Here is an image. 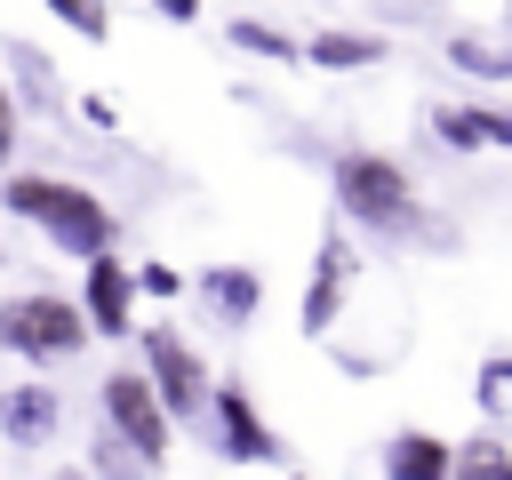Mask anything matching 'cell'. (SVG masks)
<instances>
[{
    "label": "cell",
    "mask_w": 512,
    "mask_h": 480,
    "mask_svg": "<svg viewBox=\"0 0 512 480\" xmlns=\"http://www.w3.org/2000/svg\"><path fill=\"white\" fill-rule=\"evenodd\" d=\"M328 192H336V216L352 232H376V240H440L432 216H424V184L376 152V144H344L328 160Z\"/></svg>",
    "instance_id": "cell-1"
},
{
    "label": "cell",
    "mask_w": 512,
    "mask_h": 480,
    "mask_svg": "<svg viewBox=\"0 0 512 480\" xmlns=\"http://www.w3.org/2000/svg\"><path fill=\"white\" fill-rule=\"evenodd\" d=\"M0 208L24 216L32 232H48V248H64V256H80V264H96V256L120 248V208H112L104 192L72 184V176H32V168H16V176L0 184Z\"/></svg>",
    "instance_id": "cell-2"
},
{
    "label": "cell",
    "mask_w": 512,
    "mask_h": 480,
    "mask_svg": "<svg viewBox=\"0 0 512 480\" xmlns=\"http://www.w3.org/2000/svg\"><path fill=\"white\" fill-rule=\"evenodd\" d=\"M96 344L88 328V304L80 296H56V288H24V296H0V352L24 360V368H64Z\"/></svg>",
    "instance_id": "cell-3"
},
{
    "label": "cell",
    "mask_w": 512,
    "mask_h": 480,
    "mask_svg": "<svg viewBox=\"0 0 512 480\" xmlns=\"http://www.w3.org/2000/svg\"><path fill=\"white\" fill-rule=\"evenodd\" d=\"M96 408H104V424L160 472L168 456H176V416H168V400H160V384L144 376V360H120V368H104V384H96Z\"/></svg>",
    "instance_id": "cell-4"
},
{
    "label": "cell",
    "mask_w": 512,
    "mask_h": 480,
    "mask_svg": "<svg viewBox=\"0 0 512 480\" xmlns=\"http://www.w3.org/2000/svg\"><path fill=\"white\" fill-rule=\"evenodd\" d=\"M360 248H352V224L336 216V224H320V240H312V280H304V304H296V328L312 336V344H328L336 336V320L352 312V296H360Z\"/></svg>",
    "instance_id": "cell-5"
},
{
    "label": "cell",
    "mask_w": 512,
    "mask_h": 480,
    "mask_svg": "<svg viewBox=\"0 0 512 480\" xmlns=\"http://www.w3.org/2000/svg\"><path fill=\"white\" fill-rule=\"evenodd\" d=\"M136 360H144V376L160 384V400H168V416H176V424H208L216 368L192 352V336H184V328H168V320L136 328Z\"/></svg>",
    "instance_id": "cell-6"
},
{
    "label": "cell",
    "mask_w": 512,
    "mask_h": 480,
    "mask_svg": "<svg viewBox=\"0 0 512 480\" xmlns=\"http://www.w3.org/2000/svg\"><path fill=\"white\" fill-rule=\"evenodd\" d=\"M208 440H216V456H224V464H280V456H288V448H280V432L264 424L256 392H248L240 376H216V400H208Z\"/></svg>",
    "instance_id": "cell-7"
},
{
    "label": "cell",
    "mask_w": 512,
    "mask_h": 480,
    "mask_svg": "<svg viewBox=\"0 0 512 480\" xmlns=\"http://www.w3.org/2000/svg\"><path fill=\"white\" fill-rule=\"evenodd\" d=\"M136 264L112 248V256H96L88 272H80V304H88V328L104 336V344H128L136 336Z\"/></svg>",
    "instance_id": "cell-8"
},
{
    "label": "cell",
    "mask_w": 512,
    "mask_h": 480,
    "mask_svg": "<svg viewBox=\"0 0 512 480\" xmlns=\"http://www.w3.org/2000/svg\"><path fill=\"white\" fill-rule=\"evenodd\" d=\"M64 432V392L48 376H24V384H0V440L8 448H48Z\"/></svg>",
    "instance_id": "cell-9"
},
{
    "label": "cell",
    "mask_w": 512,
    "mask_h": 480,
    "mask_svg": "<svg viewBox=\"0 0 512 480\" xmlns=\"http://www.w3.org/2000/svg\"><path fill=\"white\" fill-rule=\"evenodd\" d=\"M192 296L216 328H248L264 312V272L256 264H208V272H192Z\"/></svg>",
    "instance_id": "cell-10"
},
{
    "label": "cell",
    "mask_w": 512,
    "mask_h": 480,
    "mask_svg": "<svg viewBox=\"0 0 512 480\" xmlns=\"http://www.w3.org/2000/svg\"><path fill=\"white\" fill-rule=\"evenodd\" d=\"M432 136L456 152H512V104H440Z\"/></svg>",
    "instance_id": "cell-11"
},
{
    "label": "cell",
    "mask_w": 512,
    "mask_h": 480,
    "mask_svg": "<svg viewBox=\"0 0 512 480\" xmlns=\"http://www.w3.org/2000/svg\"><path fill=\"white\" fill-rule=\"evenodd\" d=\"M384 480H456V440H440L424 424L392 432L384 440Z\"/></svg>",
    "instance_id": "cell-12"
},
{
    "label": "cell",
    "mask_w": 512,
    "mask_h": 480,
    "mask_svg": "<svg viewBox=\"0 0 512 480\" xmlns=\"http://www.w3.org/2000/svg\"><path fill=\"white\" fill-rule=\"evenodd\" d=\"M384 56H392V40L384 32H360V24H320L304 40V64H320V72H368Z\"/></svg>",
    "instance_id": "cell-13"
},
{
    "label": "cell",
    "mask_w": 512,
    "mask_h": 480,
    "mask_svg": "<svg viewBox=\"0 0 512 480\" xmlns=\"http://www.w3.org/2000/svg\"><path fill=\"white\" fill-rule=\"evenodd\" d=\"M0 64L16 72V104H32V112H64V88H56V72H48V56H40L32 40H8Z\"/></svg>",
    "instance_id": "cell-14"
},
{
    "label": "cell",
    "mask_w": 512,
    "mask_h": 480,
    "mask_svg": "<svg viewBox=\"0 0 512 480\" xmlns=\"http://www.w3.org/2000/svg\"><path fill=\"white\" fill-rule=\"evenodd\" d=\"M224 40H232L240 56H264V64H304V40H296V32H280V24H264V16H232V24H224Z\"/></svg>",
    "instance_id": "cell-15"
},
{
    "label": "cell",
    "mask_w": 512,
    "mask_h": 480,
    "mask_svg": "<svg viewBox=\"0 0 512 480\" xmlns=\"http://www.w3.org/2000/svg\"><path fill=\"white\" fill-rule=\"evenodd\" d=\"M456 480H512V440H504L496 424L464 432V440H456Z\"/></svg>",
    "instance_id": "cell-16"
},
{
    "label": "cell",
    "mask_w": 512,
    "mask_h": 480,
    "mask_svg": "<svg viewBox=\"0 0 512 480\" xmlns=\"http://www.w3.org/2000/svg\"><path fill=\"white\" fill-rule=\"evenodd\" d=\"M472 408H480V424H512V352H488L480 368H472Z\"/></svg>",
    "instance_id": "cell-17"
},
{
    "label": "cell",
    "mask_w": 512,
    "mask_h": 480,
    "mask_svg": "<svg viewBox=\"0 0 512 480\" xmlns=\"http://www.w3.org/2000/svg\"><path fill=\"white\" fill-rule=\"evenodd\" d=\"M448 64H456V72H472V80H512V40L456 32V40H448Z\"/></svg>",
    "instance_id": "cell-18"
},
{
    "label": "cell",
    "mask_w": 512,
    "mask_h": 480,
    "mask_svg": "<svg viewBox=\"0 0 512 480\" xmlns=\"http://www.w3.org/2000/svg\"><path fill=\"white\" fill-rule=\"evenodd\" d=\"M88 472H96V480H152V464H144L112 424H96V440H88Z\"/></svg>",
    "instance_id": "cell-19"
},
{
    "label": "cell",
    "mask_w": 512,
    "mask_h": 480,
    "mask_svg": "<svg viewBox=\"0 0 512 480\" xmlns=\"http://www.w3.org/2000/svg\"><path fill=\"white\" fill-rule=\"evenodd\" d=\"M48 16H56L64 32H80L88 48H104V40H112V8H104V0H48Z\"/></svg>",
    "instance_id": "cell-20"
},
{
    "label": "cell",
    "mask_w": 512,
    "mask_h": 480,
    "mask_svg": "<svg viewBox=\"0 0 512 480\" xmlns=\"http://www.w3.org/2000/svg\"><path fill=\"white\" fill-rule=\"evenodd\" d=\"M136 288H144V296H152V304H168V296H184V288H192V280H184V272H176V264H160V256H152V264H136Z\"/></svg>",
    "instance_id": "cell-21"
},
{
    "label": "cell",
    "mask_w": 512,
    "mask_h": 480,
    "mask_svg": "<svg viewBox=\"0 0 512 480\" xmlns=\"http://www.w3.org/2000/svg\"><path fill=\"white\" fill-rule=\"evenodd\" d=\"M16 120H24V104H16V80H8V64H0V168L16 160Z\"/></svg>",
    "instance_id": "cell-22"
},
{
    "label": "cell",
    "mask_w": 512,
    "mask_h": 480,
    "mask_svg": "<svg viewBox=\"0 0 512 480\" xmlns=\"http://www.w3.org/2000/svg\"><path fill=\"white\" fill-rule=\"evenodd\" d=\"M80 120H88V128H120V104H112V96H80Z\"/></svg>",
    "instance_id": "cell-23"
},
{
    "label": "cell",
    "mask_w": 512,
    "mask_h": 480,
    "mask_svg": "<svg viewBox=\"0 0 512 480\" xmlns=\"http://www.w3.org/2000/svg\"><path fill=\"white\" fill-rule=\"evenodd\" d=\"M152 8H160L168 24H192V16H200V0H152Z\"/></svg>",
    "instance_id": "cell-24"
},
{
    "label": "cell",
    "mask_w": 512,
    "mask_h": 480,
    "mask_svg": "<svg viewBox=\"0 0 512 480\" xmlns=\"http://www.w3.org/2000/svg\"><path fill=\"white\" fill-rule=\"evenodd\" d=\"M56 480H96V472H88V464H64V472H56Z\"/></svg>",
    "instance_id": "cell-25"
},
{
    "label": "cell",
    "mask_w": 512,
    "mask_h": 480,
    "mask_svg": "<svg viewBox=\"0 0 512 480\" xmlns=\"http://www.w3.org/2000/svg\"><path fill=\"white\" fill-rule=\"evenodd\" d=\"M288 480H312V472H288Z\"/></svg>",
    "instance_id": "cell-26"
}]
</instances>
